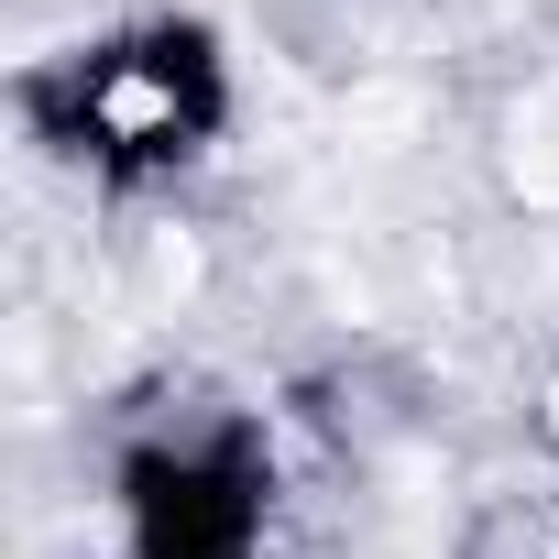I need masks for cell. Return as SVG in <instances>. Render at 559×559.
<instances>
[{"label": "cell", "mask_w": 559, "mask_h": 559, "mask_svg": "<svg viewBox=\"0 0 559 559\" xmlns=\"http://www.w3.org/2000/svg\"><path fill=\"white\" fill-rule=\"evenodd\" d=\"M548 428H559V406H548Z\"/></svg>", "instance_id": "obj_1"}]
</instances>
